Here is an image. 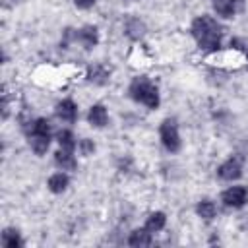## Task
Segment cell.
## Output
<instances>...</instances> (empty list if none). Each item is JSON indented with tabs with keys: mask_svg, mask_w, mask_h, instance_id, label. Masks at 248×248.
I'll return each mask as SVG.
<instances>
[{
	"mask_svg": "<svg viewBox=\"0 0 248 248\" xmlns=\"http://www.w3.org/2000/svg\"><path fill=\"white\" fill-rule=\"evenodd\" d=\"M56 140H58V145L60 149H68V151H74L78 141H76V136L72 134V130H60L56 134Z\"/></svg>",
	"mask_w": 248,
	"mask_h": 248,
	"instance_id": "19",
	"label": "cell"
},
{
	"mask_svg": "<svg viewBox=\"0 0 248 248\" xmlns=\"http://www.w3.org/2000/svg\"><path fill=\"white\" fill-rule=\"evenodd\" d=\"M76 41H79L85 48H93L99 43V29L95 25H83L81 29H78Z\"/></svg>",
	"mask_w": 248,
	"mask_h": 248,
	"instance_id": "6",
	"label": "cell"
},
{
	"mask_svg": "<svg viewBox=\"0 0 248 248\" xmlns=\"http://www.w3.org/2000/svg\"><path fill=\"white\" fill-rule=\"evenodd\" d=\"M221 202L227 207L238 209L248 203V188L246 186H231L221 194Z\"/></svg>",
	"mask_w": 248,
	"mask_h": 248,
	"instance_id": "4",
	"label": "cell"
},
{
	"mask_svg": "<svg viewBox=\"0 0 248 248\" xmlns=\"http://www.w3.org/2000/svg\"><path fill=\"white\" fill-rule=\"evenodd\" d=\"M246 60H248V52H246Z\"/></svg>",
	"mask_w": 248,
	"mask_h": 248,
	"instance_id": "23",
	"label": "cell"
},
{
	"mask_svg": "<svg viewBox=\"0 0 248 248\" xmlns=\"http://www.w3.org/2000/svg\"><path fill=\"white\" fill-rule=\"evenodd\" d=\"M217 176H219L221 180H227V182H232V180L240 178V176H242V161H240L238 157L227 159L223 165H219Z\"/></svg>",
	"mask_w": 248,
	"mask_h": 248,
	"instance_id": "5",
	"label": "cell"
},
{
	"mask_svg": "<svg viewBox=\"0 0 248 248\" xmlns=\"http://www.w3.org/2000/svg\"><path fill=\"white\" fill-rule=\"evenodd\" d=\"M240 6V0H213V10L221 17H232Z\"/></svg>",
	"mask_w": 248,
	"mask_h": 248,
	"instance_id": "12",
	"label": "cell"
},
{
	"mask_svg": "<svg viewBox=\"0 0 248 248\" xmlns=\"http://www.w3.org/2000/svg\"><path fill=\"white\" fill-rule=\"evenodd\" d=\"M78 149H79V153L81 155H93V151H95V143H93V140H89V138H83V140H79L78 141Z\"/></svg>",
	"mask_w": 248,
	"mask_h": 248,
	"instance_id": "21",
	"label": "cell"
},
{
	"mask_svg": "<svg viewBox=\"0 0 248 248\" xmlns=\"http://www.w3.org/2000/svg\"><path fill=\"white\" fill-rule=\"evenodd\" d=\"M2 246L4 248H19V246H23V240L16 229H6L2 232Z\"/></svg>",
	"mask_w": 248,
	"mask_h": 248,
	"instance_id": "18",
	"label": "cell"
},
{
	"mask_svg": "<svg viewBox=\"0 0 248 248\" xmlns=\"http://www.w3.org/2000/svg\"><path fill=\"white\" fill-rule=\"evenodd\" d=\"M87 120H89V124L95 126V128H105V126L108 124V112H107V108H105L103 105L97 103V105H93V107L89 108Z\"/></svg>",
	"mask_w": 248,
	"mask_h": 248,
	"instance_id": "9",
	"label": "cell"
},
{
	"mask_svg": "<svg viewBox=\"0 0 248 248\" xmlns=\"http://www.w3.org/2000/svg\"><path fill=\"white\" fill-rule=\"evenodd\" d=\"M159 136H161V143L165 145L167 151L176 153L180 149V134H178V124L174 118H165L161 122Z\"/></svg>",
	"mask_w": 248,
	"mask_h": 248,
	"instance_id": "3",
	"label": "cell"
},
{
	"mask_svg": "<svg viewBox=\"0 0 248 248\" xmlns=\"http://www.w3.org/2000/svg\"><path fill=\"white\" fill-rule=\"evenodd\" d=\"M196 211H198V215H200L202 219L211 221V219L217 215V205H215L211 200H202V202L196 205Z\"/></svg>",
	"mask_w": 248,
	"mask_h": 248,
	"instance_id": "17",
	"label": "cell"
},
{
	"mask_svg": "<svg viewBox=\"0 0 248 248\" xmlns=\"http://www.w3.org/2000/svg\"><path fill=\"white\" fill-rule=\"evenodd\" d=\"M97 0H74V4L79 8V10H89Z\"/></svg>",
	"mask_w": 248,
	"mask_h": 248,
	"instance_id": "22",
	"label": "cell"
},
{
	"mask_svg": "<svg viewBox=\"0 0 248 248\" xmlns=\"http://www.w3.org/2000/svg\"><path fill=\"white\" fill-rule=\"evenodd\" d=\"M56 116L64 122H76L78 118V105L72 99H62L56 105Z\"/></svg>",
	"mask_w": 248,
	"mask_h": 248,
	"instance_id": "7",
	"label": "cell"
},
{
	"mask_svg": "<svg viewBox=\"0 0 248 248\" xmlns=\"http://www.w3.org/2000/svg\"><path fill=\"white\" fill-rule=\"evenodd\" d=\"M128 244L130 246H149L151 244V232L143 227V229H134L132 232H130V236H128Z\"/></svg>",
	"mask_w": 248,
	"mask_h": 248,
	"instance_id": "15",
	"label": "cell"
},
{
	"mask_svg": "<svg viewBox=\"0 0 248 248\" xmlns=\"http://www.w3.org/2000/svg\"><path fill=\"white\" fill-rule=\"evenodd\" d=\"M87 79H89L91 83H95V85H105V83H108L110 74H108V70H107L105 66L95 64V66H91V68L87 70Z\"/></svg>",
	"mask_w": 248,
	"mask_h": 248,
	"instance_id": "13",
	"label": "cell"
},
{
	"mask_svg": "<svg viewBox=\"0 0 248 248\" xmlns=\"http://www.w3.org/2000/svg\"><path fill=\"white\" fill-rule=\"evenodd\" d=\"M29 134H50V122L46 118H35Z\"/></svg>",
	"mask_w": 248,
	"mask_h": 248,
	"instance_id": "20",
	"label": "cell"
},
{
	"mask_svg": "<svg viewBox=\"0 0 248 248\" xmlns=\"http://www.w3.org/2000/svg\"><path fill=\"white\" fill-rule=\"evenodd\" d=\"M128 93L134 101L145 105L147 108H157L159 107V89L145 78V76H138L132 79Z\"/></svg>",
	"mask_w": 248,
	"mask_h": 248,
	"instance_id": "2",
	"label": "cell"
},
{
	"mask_svg": "<svg viewBox=\"0 0 248 248\" xmlns=\"http://www.w3.org/2000/svg\"><path fill=\"white\" fill-rule=\"evenodd\" d=\"M54 163L60 170H76L78 169V161L74 157V151H68V149H58L54 153Z\"/></svg>",
	"mask_w": 248,
	"mask_h": 248,
	"instance_id": "10",
	"label": "cell"
},
{
	"mask_svg": "<svg viewBox=\"0 0 248 248\" xmlns=\"http://www.w3.org/2000/svg\"><path fill=\"white\" fill-rule=\"evenodd\" d=\"M145 31H147V27H145V23H143L140 17H128V19H126L124 33H126L128 39H132V41H140V39L145 35Z\"/></svg>",
	"mask_w": 248,
	"mask_h": 248,
	"instance_id": "8",
	"label": "cell"
},
{
	"mask_svg": "<svg viewBox=\"0 0 248 248\" xmlns=\"http://www.w3.org/2000/svg\"><path fill=\"white\" fill-rule=\"evenodd\" d=\"M192 37L196 39L198 46L202 50H207V52H217L221 48V37H223V31H221V25L217 23V19H213L211 16H200L192 21Z\"/></svg>",
	"mask_w": 248,
	"mask_h": 248,
	"instance_id": "1",
	"label": "cell"
},
{
	"mask_svg": "<svg viewBox=\"0 0 248 248\" xmlns=\"http://www.w3.org/2000/svg\"><path fill=\"white\" fill-rule=\"evenodd\" d=\"M29 145L37 155L46 153L50 147V134H29Z\"/></svg>",
	"mask_w": 248,
	"mask_h": 248,
	"instance_id": "14",
	"label": "cell"
},
{
	"mask_svg": "<svg viewBox=\"0 0 248 248\" xmlns=\"http://www.w3.org/2000/svg\"><path fill=\"white\" fill-rule=\"evenodd\" d=\"M165 223H167V217L163 211H153L149 213V217L145 219V229L149 232H159L165 229Z\"/></svg>",
	"mask_w": 248,
	"mask_h": 248,
	"instance_id": "16",
	"label": "cell"
},
{
	"mask_svg": "<svg viewBox=\"0 0 248 248\" xmlns=\"http://www.w3.org/2000/svg\"><path fill=\"white\" fill-rule=\"evenodd\" d=\"M68 184H70V176H68L64 170L50 174L48 180H46V186H48V190H50L52 194H62V192L68 188Z\"/></svg>",
	"mask_w": 248,
	"mask_h": 248,
	"instance_id": "11",
	"label": "cell"
}]
</instances>
